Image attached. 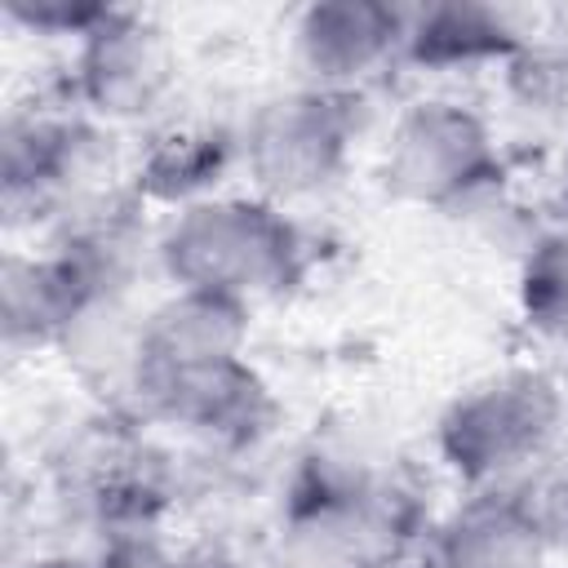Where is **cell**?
I'll list each match as a JSON object with an SVG mask.
<instances>
[{
    "label": "cell",
    "mask_w": 568,
    "mask_h": 568,
    "mask_svg": "<svg viewBox=\"0 0 568 568\" xmlns=\"http://www.w3.org/2000/svg\"><path fill=\"white\" fill-rule=\"evenodd\" d=\"M302 231L284 204L266 195H231L217 191L195 200L155 235V262L173 288L226 293L240 302H257L284 293L302 275Z\"/></svg>",
    "instance_id": "1"
},
{
    "label": "cell",
    "mask_w": 568,
    "mask_h": 568,
    "mask_svg": "<svg viewBox=\"0 0 568 568\" xmlns=\"http://www.w3.org/2000/svg\"><path fill=\"white\" fill-rule=\"evenodd\" d=\"M568 404L550 373L501 368L466 386L439 417V457L470 488H510L555 457Z\"/></svg>",
    "instance_id": "2"
},
{
    "label": "cell",
    "mask_w": 568,
    "mask_h": 568,
    "mask_svg": "<svg viewBox=\"0 0 568 568\" xmlns=\"http://www.w3.org/2000/svg\"><path fill=\"white\" fill-rule=\"evenodd\" d=\"M386 186L422 209H466L484 200L497 178V142L488 120L457 98H417L408 102L382 151Z\"/></svg>",
    "instance_id": "3"
},
{
    "label": "cell",
    "mask_w": 568,
    "mask_h": 568,
    "mask_svg": "<svg viewBox=\"0 0 568 568\" xmlns=\"http://www.w3.org/2000/svg\"><path fill=\"white\" fill-rule=\"evenodd\" d=\"M351 102L355 93H328L315 84L262 102L240 133V164L253 178V191L275 204L328 191L346 173L359 133Z\"/></svg>",
    "instance_id": "4"
},
{
    "label": "cell",
    "mask_w": 568,
    "mask_h": 568,
    "mask_svg": "<svg viewBox=\"0 0 568 568\" xmlns=\"http://www.w3.org/2000/svg\"><path fill=\"white\" fill-rule=\"evenodd\" d=\"M98 173V129L67 111H9L0 133V191L9 222L67 217L98 200L84 182Z\"/></svg>",
    "instance_id": "5"
},
{
    "label": "cell",
    "mask_w": 568,
    "mask_h": 568,
    "mask_svg": "<svg viewBox=\"0 0 568 568\" xmlns=\"http://www.w3.org/2000/svg\"><path fill=\"white\" fill-rule=\"evenodd\" d=\"M178 75L164 27L133 9H106L71 53V98L93 120H142L164 106Z\"/></svg>",
    "instance_id": "6"
},
{
    "label": "cell",
    "mask_w": 568,
    "mask_h": 568,
    "mask_svg": "<svg viewBox=\"0 0 568 568\" xmlns=\"http://www.w3.org/2000/svg\"><path fill=\"white\" fill-rule=\"evenodd\" d=\"M138 408L209 444H248L266 426V386L240 359L191 364L169 373H138L124 382Z\"/></svg>",
    "instance_id": "7"
},
{
    "label": "cell",
    "mask_w": 568,
    "mask_h": 568,
    "mask_svg": "<svg viewBox=\"0 0 568 568\" xmlns=\"http://www.w3.org/2000/svg\"><path fill=\"white\" fill-rule=\"evenodd\" d=\"M293 58L306 84L359 93V84L404 58V9L377 0L306 4L293 22Z\"/></svg>",
    "instance_id": "8"
},
{
    "label": "cell",
    "mask_w": 568,
    "mask_h": 568,
    "mask_svg": "<svg viewBox=\"0 0 568 568\" xmlns=\"http://www.w3.org/2000/svg\"><path fill=\"white\" fill-rule=\"evenodd\" d=\"M120 306L102 302L75 266L58 253H9L0 271V320L9 351H40V346H71L93 320L115 315Z\"/></svg>",
    "instance_id": "9"
},
{
    "label": "cell",
    "mask_w": 568,
    "mask_h": 568,
    "mask_svg": "<svg viewBox=\"0 0 568 568\" xmlns=\"http://www.w3.org/2000/svg\"><path fill=\"white\" fill-rule=\"evenodd\" d=\"M248 315L253 306L226 293L204 288H173L164 302H155L133 337H129V364L124 382L138 373H169L191 364H217L240 359L248 342Z\"/></svg>",
    "instance_id": "10"
},
{
    "label": "cell",
    "mask_w": 568,
    "mask_h": 568,
    "mask_svg": "<svg viewBox=\"0 0 568 568\" xmlns=\"http://www.w3.org/2000/svg\"><path fill=\"white\" fill-rule=\"evenodd\" d=\"M546 555L515 488H475L435 524L422 568H546Z\"/></svg>",
    "instance_id": "11"
},
{
    "label": "cell",
    "mask_w": 568,
    "mask_h": 568,
    "mask_svg": "<svg viewBox=\"0 0 568 568\" xmlns=\"http://www.w3.org/2000/svg\"><path fill=\"white\" fill-rule=\"evenodd\" d=\"M524 31L510 13L488 4H426L404 9V62L426 71H466L484 62H510Z\"/></svg>",
    "instance_id": "12"
},
{
    "label": "cell",
    "mask_w": 568,
    "mask_h": 568,
    "mask_svg": "<svg viewBox=\"0 0 568 568\" xmlns=\"http://www.w3.org/2000/svg\"><path fill=\"white\" fill-rule=\"evenodd\" d=\"M240 164V133L209 129V124H178L160 138L138 160V200L142 204H164L169 213L217 195L222 178Z\"/></svg>",
    "instance_id": "13"
},
{
    "label": "cell",
    "mask_w": 568,
    "mask_h": 568,
    "mask_svg": "<svg viewBox=\"0 0 568 568\" xmlns=\"http://www.w3.org/2000/svg\"><path fill=\"white\" fill-rule=\"evenodd\" d=\"M519 311L541 337L568 346V226L546 231L528 248L519 266Z\"/></svg>",
    "instance_id": "14"
},
{
    "label": "cell",
    "mask_w": 568,
    "mask_h": 568,
    "mask_svg": "<svg viewBox=\"0 0 568 568\" xmlns=\"http://www.w3.org/2000/svg\"><path fill=\"white\" fill-rule=\"evenodd\" d=\"M519 506L528 510L532 528L541 532L546 550H568V462H546L528 479L510 484Z\"/></svg>",
    "instance_id": "15"
},
{
    "label": "cell",
    "mask_w": 568,
    "mask_h": 568,
    "mask_svg": "<svg viewBox=\"0 0 568 568\" xmlns=\"http://www.w3.org/2000/svg\"><path fill=\"white\" fill-rule=\"evenodd\" d=\"M111 4H67V0H9V18L40 31V36H71L80 40L102 22Z\"/></svg>",
    "instance_id": "16"
},
{
    "label": "cell",
    "mask_w": 568,
    "mask_h": 568,
    "mask_svg": "<svg viewBox=\"0 0 568 568\" xmlns=\"http://www.w3.org/2000/svg\"><path fill=\"white\" fill-rule=\"evenodd\" d=\"M169 568H240V564L213 546H195V550H173Z\"/></svg>",
    "instance_id": "17"
},
{
    "label": "cell",
    "mask_w": 568,
    "mask_h": 568,
    "mask_svg": "<svg viewBox=\"0 0 568 568\" xmlns=\"http://www.w3.org/2000/svg\"><path fill=\"white\" fill-rule=\"evenodd\" d=\"M13 568H98V559H84V555H71V550H40V555L18 559Z\"/></svg>",
    "instance_id": "18"
},
{
    "label": "cell",
    "mask_w": 568,
    "mask_h": 568,
    "mask_svg": "<svg viewBox=\"0 0 568 568\" xmlns=\"http://www.w3.org/2000/svg\"><path fill=\"white\" fill-rule=\"evenodd\" d=\"M564 178H568V169H564Z\"/></svg>",
    "instance_id": "19"
}]
</instances>
